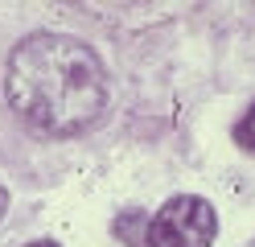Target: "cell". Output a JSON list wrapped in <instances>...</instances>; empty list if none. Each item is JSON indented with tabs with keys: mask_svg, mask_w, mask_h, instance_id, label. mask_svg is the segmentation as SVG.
Returning a JSON list of instances; mask_svg holds the SVG:
<instances>
[{
	"mask_svg": "<svg viewBox=\"0 0 255 247\" xmlns=\"http://www.w3.org/2000/svg\"><path fill=\"white\" fill-rule=\"evenodd\" d=\"M235 144L243 148V153H255V107L235 124Z\"/></svg>",
	"mask_w": 255,
	"mask_h": 247,
	"instance_id": "cell-3",
	"label": "cell"
},
{
	"mask_svg": "<svg viewBox=\"0 0 255 247\" xmlns=\"http://www.w3.org/2000/svg\"><path fill=\"white\" fill-rule=\"evenodd\" d=\"M218 231L214 206L198 194H177L169 198L148 219V247H210Z\"/></svg>",
	"mask_w": 255,
	"mask_h": 247,
	"instance_id": "cell-2",
	"label": "cell"
},
{
	"mask_svg": "<svg viewBox=\"0 0 255 247\" xmlns=\"http://www.w3.org/2000/svg\"><path fill=\"white\" fill-rule=\"evenodd\" d=\"M29 247H58L54 239H37V243H29Z\"/></svg>",
	"mask_w": 255,
	"mask_h": 247,
	"instance_id": "cell-5",
	"label": "cell"
},
{
	"mask_svg": "<svg viewBox=\"0 0 255 247\" xmlns=\"http://www.w3.org/2000/svg\"><path fill=\"white\" fill-rule=\"evenodd\" d=\"M4 210H8V194H4V186H0V219H4Z\"/></svg>",
	"mask_w": 255,
	"mask_h": 247,
	"instance_id": "cell-4",
	"label": "cell"
},
{
	"mask_svg": "<svg viewBox=\"0 0 255 247\" xmlns=\"http://www.w3.org/2000/svg\"><path fill=\"white\" fill-rule=\"evenodd\" d=\"M8 103L45 136H78L99 124L107 107V74L87 41L62 33H33L8 54Z\"/></svg>",
	"mask_w": 255,
	"mask_h": 247,
	"instance_id": "cell-1",
	"label": "cell"
}]
</instances>
